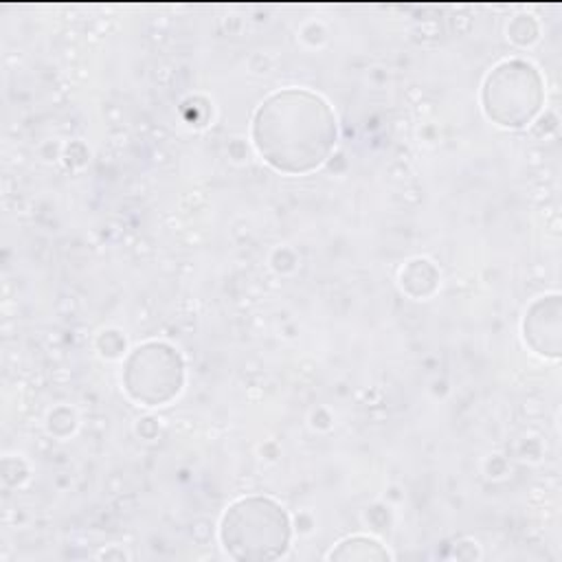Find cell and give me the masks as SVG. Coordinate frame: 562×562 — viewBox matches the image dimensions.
<instances>
[{
    "label": "cell",
    "mask_w": 562,
    "mask_h": 562,
    "mask_svg": "<svg viewBox=\"0 0 562 562\" xmlns=\"http://www.w3.org/2000/svg\"><path fill=\"white\" fill-rule=\"evenodd\" d=\"M329 103L316 92L285 88L270 94L252 116V143L277 171L301 176L318 169L336 145Z\"/></svg>",
    "instance_id": "6da1fadb"
},
{
    "label": "cell",
    "mask_w": 562,
    "mask_h": 562,
    "mask_svg": "<svg viewBox=\"0 0 562 562\" xmlns=\"http://www.w3.org/2000/svg\"><path fill=\"white\" fill-rule=\"evenodd\" d=\"M184 380L180 353L165 342L136 347L123 369V384L132 400L145 406L167 404L178 395Z\"/></svg>",
    "instance_id": "277c9868"
},
{
    "label": "cell",
    "mask_w": 562,
    "mask_h": 562,
    "mask_svg": "<svg viewBox=\"0 0 562 562\" xmlns=\"http://www.w3.org/2000/svg\"><path fill=\"white\" fill-rule=\"evenodd\" d=\"M220 540L237 560H274L290 542V518L268 496L235 501L222 516Z\"/></svg>",
    "instance_id": "7a4b0ae2"
},
{
    "label": "cell",
    "mask_w": 562,
    "mask_h": 562,
    "mask_svg": "<svg viewBox=\"0 0 562 562\" xmlns=\"http://www.w3.org/2000/svg\"><path fill=\"white\" fill-rule=\"evenodd\" d=\"M331 560H386L389 553L380 542L364 536H353L342 540L331 553Z\"/></svg>",
    "instance_id": "8992f818"
},
{
    "label": "cell",
    "mask_w": 562,
    "mask_h": 562,
    "mask_svg": "<svg viewBox=\"0 0 562 562\" xmlns=\"http://www.w3.org/2000/svg\"><path fill=\"white\" fill-rule=\"evenodd\" d=\"M525 340L542 356L560 353V296L538 299L525 314Z\"/></svg>",
    "instance_id": "5b68a950"
},
{
    "label": "cell",
    "mask_w": 562,
    "mask_h": 562,
    "mask_svg": "<svg viewBox=\"0 0 562 562\" xmlns=\"http://www.w3.org/2000/svg\"><path fill=\"white\" fill-rule=\"evenodd\" d=\"M485 114L503 127H522L540 110L544 86L540 72L522 61H501L485 79L481 92Z\"/></svg>",
    "instance_id": "3957f363"
}]
</instances>
